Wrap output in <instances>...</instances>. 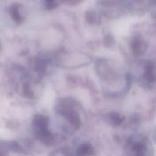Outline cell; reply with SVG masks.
<instances>
[{
  "label": "cell",
  "mask_w": 156,
  "mask_h": 156,
  "mask_svg": "<svg viewBox=\"0 0 156 156\" xmlns=\"http://www.w3.org/2000/svg\"><path fill=\"white\" fill-rule=\"evenodd\" d=\"M56 112L73 130L79 129L82 125L80 116L75 108V103L71 98L62 99L58 105Z\"/></svg>",
  "instance_id": "2"
},
{
  "label": "cell",
  "mask_w": 156,
  "mask_h": 156,
  "mask_svg": "<svg viewBox=\"0 0 156 156\" xmlns=\"http://www.w3.org/2000/svg\"><path fill=\"white\" fill-rule=\"evenodd\" d=\"M95 71L98 76L100 78L103 82L107 83H111V86L114 85H121L119 83L120 80L126 79L127 75L122 77L120 74L118 68L116 66L114 61L108 59H99L95 62Z\"/></svg>",
  "instance_id": "1"
},
{
  "label": "cell",
  "mask_w": 156,
  "mask_h": 156,
  "mask_svg": "<svg viewBox=\"0 0 156 156\" xmlns=\"http://www.w3.org/2000/svg\"><path fill=\"white\" fill-rule=\"evenodd\" d=\"M108 120L113 126H119L124 121V117L117 112H112L108 114Z\"/></svg>",
  "instance_id": "7"
},
{
  "label": "cell",
  "mask_w": 156,
  "mask_h": 156,
  "mask_svg": "<svg viewBox=\"0 0 156 156\" xmlns=\"http://www.w3.org/2000/svg\"><path fill=\"white\" fill-rule=\"evenodd\" d=\"M130 48L132 50V53L135 56H142L146 51L147 44L141 35L135 34L133 36L132 39H131Z\"/></svg>",
  "instance_id": "5"
},
{
  "label": "cell",
  "mask_w": 156,
  "mask_h": 156,
  "mask_svg": "<svg viewBox=\"0 0 156 156\" xmlns=\"http://www.w3.org/2000/svg\"><path fill=\"white\" fill-rule=\"evenodd\" d=\"M135 156H152L153 149L146 140L133 137L129 142Z\"/></svg>",
  "instance_id": "4"
},
{
  "label": "cell",
  "mask_w": 156,
  "mask_h": 156,
  "mask_svg": "<svg viewBox=\"0 0 156 156\" xmlns=\"http://www.w3.org/2000/svg\"><path fill=\"white\" fill-rule=\"evenodd\" d=\"M93 153L92 146L88 143L80 145L77 150L78 156H90Z\"/></svg>",
  "instance_id": "9"
},
{
  "label": "cell",
  "mask_w": 156,
  "mask_h": 156,
  "mask_svg": "<svg viewBox=\"0 0 156 156\" xmlns=\"http://www.w3.org/2000/svg\"><path fill=\"white\" fill-rule=\"evenodd\" d=\"M33 129L35 135L44 143H49L53 140V135L49 129V120L47 117L37 114L33 120Z\"/></svg>",
  "instance_id": "3"
},
{
  "label": "cell",
  "mask_w": 156,
  "mask_h": 156,
  "mask_svg": "<svg viewBox=\"0 0 156 156\" xmlns=\"http://www.w3.org/2000/svg\"><path fill=\"white\" fill-rule=\"evenodd\" d=\"M11 15L14 21L17 23H21L24 21V15L21 12V7L18 5H13L11 8Z\"/></svg>",
  "instance_id": "8"
},
{
  "label": "cell",
  "mask_w": 156,
  "mask_h": 156,
  "mask_svg": "<svg viewBox=\"0 0 156 156\" xmlns=\"http://www.w3.org/2000/svg\"><path fill=\"white\" fill-rule=\"evenodd\" d=\"M87 20L88 22L91 24H94V23H98V17L96 15L94 12H90L89 15H87Z\"/></svg>",
  "instance_id": "10"
},
{
  "label": "cell",
  "mask_w": 156,
  "mask_h": 156,
  "mask_svg": "<svg viewBox=\"0 0 156 156\" xmlns=\"http://www.w3.org/2000/svg\"><path fill=\"white\" fill-rule=\"evenodd\" d=\"M142 77L146 84L150 85L156 82V64L151 61L145 62Z\"/></svg>",
  "instance_id": "6"
}]
</instances>
